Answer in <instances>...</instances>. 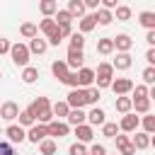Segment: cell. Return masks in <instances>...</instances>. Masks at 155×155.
<instances>
[{
    "mask_svg": "<svg viewBox=\"0 0 155 155\" xmlns=\"http://www.w3.org/2000/svg\"><path fill=\"white\" fill-rule=\"evenodd\" d=\"M111 80H114V68H111V63H99L97 70H94V82H97V87H99V90H102V87H109Z\"/></svg>",
    "mask_w": 155,
    "mask_h": 155,
    "instance_id": "obj_1",
    "label": "cell"
},
{
    "mask_svg": "<svg viewBox=\"0 0 155 155\" xmlns=\"http://www.w3.org/2000/svg\"><path fill=\"white\" fill-rule=\"evenodd\" d=\"M29 48H27V44H12L10 46V58H12V63L15 65H19V68H24V65H29Z\"/></svg>",
    "mask_w": 155,
    "mask_h": 155,
    "instance_id": "obj_2",
    "label": "cell"
},
{
    "mask_svg": "<svg viewBox=\"0 0 155 155\" xmlns=\"http://www.w3.org/2000/svg\"><path fill=\"white\" fill-rule=\"evenodd\" d=\"M65 102H68L70 109H82V107L87 104V102H85V87H73V90L68 92Z\"/></svg>",
    "mask_w": 155,
    "mask_h": 155,
    "instance_id": "obj_3",
    "label": "cell"
},
{
    "mask_svg": "<svg viewBox=\"0 0 155 155\" xmlns=\"http://www.w3.org/2000/svg\"><path fill=\"white\" fill-rule=\"evenodd\" d=\"M82 63H85V53H82V48H70V46H68L65 65L73 68V70H78V68H82Z\"/></svg>",
    "mask_w": 155,
    "mask_h": 155,
    "instance_id": "obj_4",
    "label": "cell"
},
{
    "mask_svg": "<svg viewBox=\"0 0 155 155\" xmlns=\"http://www.w3.org/2000/svg\"><path fill=\"white\" fill-rule=\"evenodd\" d=\"M92 82H94V70L92 68H85L82 65V68L75 70V85L78 87H90Z\"/></svg>",
    "mask_w": 155,
    "mask_h": 155,
    "instance_id": "obj_5",
    "label": "cell"
},
{
    "mask_svg": "<svg viewBox=\"0 0 155 155\" xmlns=\"http://www.w3.org/2000/svg\"><path fill=\"white\" fill-rule=\"evenodd\" d=\"M138 124H140V116H136V114L126 111V114H124V119L119 121V131H124V133H133V131L138 128Z\"/></svg>",
    "mask_w": 155,
    "mask_h": 155,
    "instance_id": "obj_6",
    "label": "cell"
},
{
    "mask_svg": "<svg viewBox=\"0 0 155 155\" xmlns=\"http://www.w3.org/2000/svg\"><path fill=\"white\" fill-rule=\"evenodd\" d=\"M46 128H48V136H53V138H63V136H68V133H70V126H68L65 121H58V119L48 121V124H46Z\"/></svg>",
    "mask_w": 155,
    "mask_h": 155,
    "instance_id": "obj_7",
    "label": "cell"
},
{
    "mask_svg": "<svg viewBox=\"0 0 155 155\" xmlns=\"http://www.w3.org/2000/svg\"><path fill=\"white\" fill-rule=\"evenodd\" d=\"M46 136H48L46 124H31L29 131H27V140H29V143H39V140H44Z\"/></svg>",
    "mask_w": 155,
    "mask_h": 155,
    "instance_id": "obj_8",
    "label": "cell"
},
{
    "mask_svg": "<svg viewBox=\"0 0 155 155\" xmlns=\"http://www.w3.org/2000/svg\"><path fill=\"white\" fill-rule=\"evenodd\" d=\"M5 136H7L10 143H22V140H27V131H24V126H17V124H10V126L5 128Z\"/></svg>",
    "mask_w": 155,
    "mask_h": 155,
    "instance_id": "obj_9",
    "label": "cell"
},
{
    "mask_svg": "<svg viewBox=\"0 0 155 155\" xmlns=\"http://www.w3.org/2000/svg\"><path fill=\"white\" fill-rule=\"evenodd\" d=\"M133 65V58H131V53L128 51H119L116 53V58H114V63H111V68L114 70H128Z\"/></svg>",
    "mask_w": 155,
    "mask_h": 155,
    "instance_id": "obj_10",
    "label": "cell"
},
{
    "mask_svg": "<svg viewBox=\"0 0 155 155\" xmlns=\"http://www.w3.org/2000/svg\"><path fill=\"white\" fill-rule=\"evenodd\" d=\"M51 73H53V78H56L58 82H65L68 75H70V68L65 65V61H53V63H51Z\"/></svg>",
    "mask_w": 155,
    "mask_h": 155,
    "instance_id": "obj_11",
    "label": "cell"
},
{
    "mask_svg": "<svg viewBox=\"0 0 155 155\" xmlns=\"http://www.w3.org/2000/svg\"><path fill=\"white\" fill-rule=\"evenodd\" d=\"M109 87L114 90V94H128L131 87H133V80H128V78H116V80H111Z\"/></svg>",
    "mask_w": 155,
    "mask_h": 155,
    "instance_id": "obj_12",
    "label": "cell"
},
{
    "mask_svg": "<svg viewBox=\"0 0 155 155\" xmlns=\"http://www.w3.org/2000/svg\"><path fill=\"white\" fill-rule=\"evenodd\" d=\"M111 41H114V51H131L133 48V39L128 34H116V36H111Z\"/></svg>",
    "mask_w": 155,
    "mask_h": 155,
    "instance_id": "obj_13",
    "label": "cell"
},
{
    "mask_svg": "<svg viewBox=\"0 0 155 155\" xmlns=\"http://www.w3.org/2000/svg\"><path fill=\"white\" fill-rule=\"evenodd\" d=\"M17 114H19V104H17V102H5V104L0 107V119H5V121L17 119Z\"/></svg>",
    "mask_w": 155,
    "mask_h": 155,
    "instance_id": "obj_14",
    "label": "cell"
},
{
    "mask_svg": "<svg viewBox=\"0 0 155 155\" xmlns=\"http://www.w3.org/2000/svg\"><path fill=\"white\" fill-rule=\"evenodd\" d=\"M75 136H78L80 143H90V140L94 138V131H92L90 124H78V126H75Z\"/></svg>",
    "mask_w": 155,
    "mask_h": 155,
    "instance_id": "obj_15",
    "label": "cell"
},
{
    "mask_svg": "<svg viewBox=\"0 0 155 155\" xmlns=\"http://www.w3.org/2000/svg\"><path fill=\"white\" fill-rule=\"evenodd\" d=\"M104 116H107V114H104V109H99V107H97V104H94V107H92V109H90V114H87V116H85V119H87V121H90V126H102V124H104V121H107V119H104Z\"/></svg>",
    "mask_w": 155,
    "mask_h": 155,
    "instance_id": "obj_16",
    "label": "cell"
},
{
    "mask_svg": "<svg viewBox=\"0 0 155 155\" xmlns=\"http://www.w3.org/2000/svg\"><path fill=\"white\" fill-rule=\"evenodd\" d=\"M48 107H51L48 97H36V99H34V102H31V104H29L27 109H29V111L34 114V119H36V116H39V114H41L44 109H48Z\"/></svg>",
    "mask_w": 155,
    "mask_h": 155,
    "instance_id": "obj_17",
    "label": "cell"
},
{
    "mask_svg": "<svg viewBox=\"0 0 155 155\" xmlns=\"http://www.w3.org/2000/svg\"><path fill=\"white\" fill-rule=\"evenodd\" d=\"M27 48H29V53H39V56H41V53L48 48V41H46V39H39V34H36L34 39H29V46H27Z\"/></svg>",
    "mask_w": 155,
    "mask_h": 155,
    "instance_id": "obj_18",
    "label": "cell"
},
{
    "mask_svg": "<svg viewBox=\"0 0 155 155\" xmlns=\"http://www.w3.org/2000/svg\"><path fill=\"white\" fill-rule=\"evenodd\" d=\"M150 140H153V138H150V133H145V131H140V133H136V136L131 138V143H133L136 150H145V148L150 145Z\"/></svg>",
    "mask_w": 155,
    "mask_h": 155,
    "instance_id": "obj_19",
    "label": "cell"
},
{
    "mask_svg": "<svg viewBox=\"0 0 155 155\" xmlns=\"http://www.w3.org/2000/svg\"><path fill=\"white\" fill-rule=\"evenodd\" d=\"M85 116H87V114H85L82 109H70V111H68V116H65V124H68V126L85 124Z\"/></svg>",
    "mask_w": 155,
    "mask_h": 155,
    "instance_id": "obj_20",
    "label": "cell"
},
{
    "mask_svg": "<svg viewBox=\"0 0 155 155\" xmlns=\"http://www.w3.org/2000/svg\"><path fill=\"white\" fill-rule=\"evenodd\" d=\"M65 10L73 15V19H75V17L80 19V17L85 15V10H87V7H85V2H82V0H68V7H65Z\"/></svg>",
    "mask_w": 155,
    "mask_h": 155,
    "instance_id": "obj_21",
    "label": "cell"
},
{
    "mask_svg": "<svg viewBox=\"0 0 155 155\" xmlns=\"http://www.w3.org/2000/svg\"><path fill=\"white\" fill-rule=\"evenodd\" d=\"M131 109H136V114H148V111H150V97L131 99Z\"/></svg>",
    "mask_w": 155,
    "mask_h": 155,
    "instance_id": "obj_22",
    "label": "cell"
},
{
    "mask_svg": "<svg viewBox=\"0 0 155 155\" xmlns=\"http://www.w3.org/2000/svg\"><path fill=\"white\" fill-rule=\"evenodd\" d=\"M94 19H97V24H102V27H107V24H111V19H114V15H111V10H107V7H99V10L94 12Z\"/></svg>",
    "mask_w": 155,
    "mask_h": 155,
    "instance_id": "obj_23",
    "label": "cell"
},
{
    "mask_svg": "<svg viewBox=\"0 0 155 155\" xmlns=\"http://www.w3.org/2000/svg\"><path fill=\"white\" fill-rule=\"evenodd\" d=\"M78 27H80V31H82V34L92 31V29L97 27V19H94V15H82V17H80V24H78Z\"/></svg>",
    "mask_w": 155,
    "mask_h": 155,
    "instance_id": "obj_24",
    "label": "cell"
},
{
    "mask_svg": "<svg viewBox=\"0 0 155 155\" xmlns=\"http://www.w3.org/2000/svg\"><path fill=\"white\" fill-rule=\"evenodd\" d=\"M51 111H53V119H65V116H68V111H70V107H68V102L63 99V102L51 104Z\"/></svg>",
    "mask_w": 155,
    "mask_h": 155,
    "instance_id": "obj_25",
    "label": "cell"
},
{
    "mask_svg": "<svg viewBox=\"0 0 155 155\" xmlns=\"http://www.w3.org/2000/svg\"><path fill=\"white\" fill-rule=\"evenodd\" d=\"M36 145H39V150H41V155H53V153L58 150V145H56V140H51L48 136H46L44 140H39Z\"/></svg>",
    "mask_w": 155,
    "mask_h": 155,
    "instance_id": "obj_26",
    "label": "cell"
},
{
    "mask_svg": "<svg viewBox=\"0 0 155 155\" xmlns=\"http://www.w3.org/2000/svg\"><path fill=\"white\" fill-rule=\"evenodd\" d=\"M39 10L44 17H53V12L58 10V2L56 0H39Z\"/></svg>",
    "mask_w": 155,
    "mask_h": 155,
    "instance_id": "obj_27",
    "label": "cell"
},
{
    "mask_svg": "<svg viewBox=\"0 0 155 155\" xmlns=\"http://www.w3.org/2000/svg\"><path fill=\"white\" fill-rule=\"evenodd\" d=\"M138 22H140L145 29H155V12H150V10H143V12L138 15Z\"/></svg>",
    "mask_w": 155,
    "mask_h": 155,
    "instance_id": "obj_28",
    "label": "cell"
},
{
    "mask_svg": "<svg viewBox=\"0 0 155 155\" xmlns=\"http://www.w3.org/2000/svg\"><path fill=\"white\" fill-rule=\"evenodd\" d=\"M111 51H114V41H111V36H104V39H99V41H97V53L109 56Z\"/></svg>",
    "mask_w": 155,
    "mask_h": 155,
    "instance_id": "obj_29",
    "label": "cell"
},
{
    "mask_svg": "<svg viewBox=\"0 0 155 155\" xmlns=\"http://www.w3.org/2000/svg\"><path fill=\"white\" fill-rule=\"evenodd\" d=\"M22 80H24L27 85L36 82V80H39V68H34V65H24V70H22Z\"/></svg>",
    "mask_w": 155,
    "mask_h": 155,
    "instance_id": "obj_30",
    "label": "cell"
},
{
    "mask_svg": "<svg viewBox=\"0 0 155 155\" xmlns=\"http://www.w3.org/2000/svg\"><path fill=\"white\" fill-rule=\"evenodd\" d=\"M19 34H22L24 39H34V36L39 34V27H36L34 22H24V24L19 27Z\"/></svg>",
    "mask_w": 155,
    "mask_h": 155,
    "instance_id": "obj_31",
    "label": "cell"
},
{
    "mask_svg": "<svg viewBox=\"0 0 155 155\" xmlns=\"http://www.w3.org/2000/svg\"><path fill=\"white\" fill-rule=\"evenodd\" d=\"M99 97H102L99 87H92V85H90V87H85V102H87V104H92V107H94V104L99 102Z\"/></svg>",
    "mask_w": 155,
    "mask_h": 155,
    "instance_id": "obj_32",
    "label": "cell"
},
{
    "mask_svg": "<svg viewBox=\"0 0 155 155\" xmlns=\"http://www.w3.org/2000/svg\"><path fill=\"white\" fill-rule=\"evenodd\" d=\"M114 107H116V111H121V114L131 111V97H126V94H116V102H114Z\"/></svg>",
    "mask_w": 155,
    "mask_h": 155,
    "instance_id": "obj_33",
    "label": "cell"
},
{
    "mask_svg": "<svg viewBox=\"0 0 155 155\" xmlns=\"http://www.w3.org/2000/svg\"><path fill=\"white\" fill-rule=\"evenodd\" d=\"M17 119H19V126H31V124H36V119H34V114H31L29 109H22V111L17 114Z\"/></svg>",
    "mask_w": 155,
    "mask_h": 155,
    "instance_id": "obj_34",
    "label": "cell"
},
{
    "mask_svg": "<svg viewBox=\"0 0 155 155\" xmlns=\"http://www.w3.org/2000/svg\"><path fill=\"white\" fill-rule=\"evenodd\" d=\"M140 124H143V131H145V133H155V116H153L150 111H148V114H143Z\"/></svg>",
    "mask_w": 155,
    "mask_h": 155,
    "instance_id": "obj_35",
    "label": "cell"
},
{
    "mask_svg": "<svg viewBox=\"0 0 155 155\" xmlns=\"http://www.w3.org/2000/svg\"><path fill=\"white\" fill-rule=\"evenodd\" d=\"M114 19H119V22H128V19H131V7H126V5H116V15H114Z\"/></svg>",
    "mask_w": 155,
    "mask_h": 155,
    "instance_id": "obj_36",
    "label": "cell"
},
{
    "mask_svg": "<svg viewBox=\"0 0 155 155\" xmlns=\"http://www.w3.org/2000/svg\"><path fill=\"white\" fill-rule=\"evenodd\" d=\"M53 15H56V19H53L56 24H70V22H73V15H70L68 10H56Z\"/></svg>",
    "mask_w": 155,
    "mask_h": 155,
    "instance_id": "obj_37",
    "label": "cell"
},
{
    "mask_svg": "<svg viewBox=\"0 0 155 155\" xmlns=\"http://www.w3.org/2000/svg\"><path fill=\"white\" fill-rule=\"evenodd\" d=\"M116 133H119V124H111V121H104V124H102V136L114 138Z\"/></svg>",
    "mask_w": 155,
    "mask_h": 155,
    "instance_id": "obj_38",
    "label": "cell"
},
{
    "mask_svg": "<svg viewBox=\"0 0 155 155\" xmlns=\"http://www.w3.org/2000/svg\"><path fill=\"white\" fill-rule=\"evenodd\" d=\"M85 46V34L82 31H73L70 34V48H82Z\"/></svg>",
    "mask_w": 155,
    "mask_h": 155,
    "instance_id": "obj_39",
    "label": "cell"
},
{
    "mask_svg": "<svg viewBox=\"0 0 155 155\" xmlns=\"http://www.w3.org/2000/svg\"><path fill=\"white\" fill-rule=\"evenodd\" d=\"M143 82H145V85H153V82H155V65H148V68L143 70Z\"/></svg>",
    "mask_w": 155,
    "mask_h": 155,
    "instance_id": "obj_40",
    "label": "cell"
},
{
    "mask_svg": "<svg viewBox=\"0 0 155 155\" xmlns=\"http://www.w3.org/2000/svg\"><path fill=\"white\" fill-rule=\"evenodd\" d=\"M131 92H133V97H131V99H140V97H148V85H136V87H131Z\"/></svg>",
    "mask_w": 155,
    "mask_h": 155,
    "instance_id": "obj_41",
    "label": "cell"
},
{
    "mask_svg": "<svg viewBox=\"0 0 155 155\" xmlns=\"http://www.w3.org/2000/svg\"><path fill=\"white\" fill-rule=\"evenodd\" d=\"M68 153H70V155H85L87 150H85V143H80V140H78V143H73V145H70V150H68Z\"/></svg>",
    "mask_w": 155,
    "mask_h": 155,
    "instance_id": "obj_42",
    "label": "cell"
},
{
    "mask_svg": "<svg viewBox=\"0 0 155 155\" xmlns=\"http://www.w3.org/2000/svg\"><path fill=\"white\" fill-rule=\"evenodd\" d=\"M119 153H121V155H136V148H133V143L128 140V143L119 145Z\"/></svg>",
    "mask_w": 155,
    "mask_h": 155,
    "instance_id": "obj_43",
    "label": "cell"
},
{
    "mask_svg": "<svg viewBox=\"0 0 155 155\" xmlns=\"http://www.w3.org/2000/svg\"><path fill=\"white\" fill-rule=\"evenodd\" d=\"M90 155H107V148H104L102 143H92V148H90Z\"/></svg>",
    "mask_w": 155,
    "mask_h": 155,
    "instance_id": "obj_44",
    "label": "cell"
},
{
    "mask_svg": "<svg viewBox=\"0 0 155 155\" xmlns=\"http://www.w3.org/2000/svg\"><path fill=\"white\" fill-rule=\"evenodd\" d=\"M0 155H15L12 145H10V143H5V140H0Z\"/></svg>",
    "mask_w": 155,
    "mask_h": 155,
    "instance_id": "obj_45",
    "label": "cell"
},
{
    "mask_svg": "<svg viewBox=\"0 0 155 155\" xmlns=\"http://www.w3.org/2000/svg\"><path fill=\"white\" fill-rule=\"evenodd\" d=\"M58 31H61V36L65 39V36L73 34V27H70V24H58Z\"/></svg>",
    "mask_w": 155,
    "mask_h": 155,
    "instance_id": "obj_46",
    "label": "cell"
},
{
    "mask_svg": "<svg viewBox=\"0 0 155 155\" xmlns=\"http://www.w3.org/2000/svg\"><path fill=\"white\" fill-rule=\"evenodd\" d=\"M145 61H148L150 65H155V48H153V46H150V48L145 51Z\"/></svg>",
    "mask_w": 155,
    "mask_h": 155,
    "instance_id": "obj_47",
    "label": "cell"
},
{
    "mask_svg": "<svg viewBox=\"0 0 155 155\" xmlns=\"http://www.w3.org/2000/svg\"><path fill=\"white\" fill-rule=\"evenodd\" d=\"M114 140H116V148H119V145H124V143H128L131 138H128V136H124V133H116V136H114Z\"/></svg>",
    "mask_w": 155,
    "mask_h": 155,
    "instance_id": "obj_48",
    "label": "cell"
},
{
    "mask_svg": "<svg viewBox=\"0 0 155 155\" xmlns=\"http://www.w3.org/2000/svg\"><path fill=\"white\" fill-rule=\"evenodd\" d=\"M10 46H12V44H10L7 39H0V53H10Z\"/></svg>",
    "mask_w": 155,
    "mask_h": 155,
    "instance_id": "obj_49",
    "label": "cell"
},
{
    "mask_svg": "<svg viewBox=\"0 0 155 155\" xmlns=\"http://www.w3.org/2000/svg\"><path fill=\"white\" fill-rule=\"evenodd\" d=\"M145 41H148L150 46H155V29H148V34H145Z\"/></svg>",
    "mask_w": 155,
    "mask_h": 155,
    "instance_id": "obj_50",
    "label": "cell"
},
{
    "mask_svg": "<svg viewBox=\"0 0 155 155\" xmlns=\"http://www.w3.org/2000/svg\"><path fill=\"white\" fill-rule=\"evenodd\" d=\"M99 5L107 7V10H111V7H116V0H99Z\"/></svg>",
    "mask_w": 155,
    "mask_h": 155,
    "instance_id": "obj_51",
    "label": "cell"
},
{
    "mask_svg": "<svg viewBox=\"0 0 155 155\" xmlns=\"http://www.w3.org/2000/svg\"><path fill=\"white\" fill-rule=\"evenodd\" d=\"M85 2V7H90V10H97L99 7V0H82Z\"/></svg>",
    "mask_w": 155,
    "mask_h": 155,
    "instance_id": "obj_52",
    "label": "cell"
},
{
    "mask_svg": "<svg viewBox=\"0 0 155 155\" xmlns=\"http://www.w3.org/2000/svg\"><path fill=\"white\" fill-rule=\"evenodd\" d=\"M0 78H2V73H0Z\"/></svg>",
    "mask_w": 155,
    "mask_h": 155,
    "instance_id": "obj_53",
    "label": "cell"
},
{
    "mask_svg": "<svg viewBox=\"0 0 155 155\" xmlns=\"http://www.w3.org/2000/svg\"><path fill=\"white\" fill-rule=\"evenodd\" d=\"M85 155H90V153H85Z\"/></svg>",
    "mask_w": 155,
    "mask_h": 155,
    "instance_id": "obj_54",
    "label": "cell"
}]
</instances>
